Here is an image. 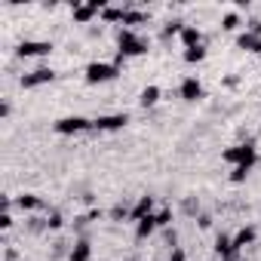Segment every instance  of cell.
Masks as SVG:
<instances>
[{
  "instance_id": "cell-1",
  "label": "cell",
  "mask_w": 261,
  "mask_h": 261,
  "mask_svg": "<svg viewBox=\"0 0 261 261\" xmlns=\"http://www.w3.org/2000/svg\"><path fill=\"white\" fill-rule=\"evenodd\" d=\"M117 53H120L123 59L145 56V53H148V40L139 37L133 28H120V31H117Z\"/></svg>"
},
{
  "instance_id": "cell-2",
  "label": "cell",
  "mask_w": 261,
  "mask_h": 261,
  "mask_svg": "<svg viewBox=\"0 0 261 261\" xmlns=\"http://www.w3.org/2000/svg\"><path fill=\"white\" fill-rule=\"evenodd\" d=\"M221 160L230 163V166H255V163H258V151H255L252 142H240V145L227 148V151L221 154Z\"/></svg>"
},
{
  "instance_id": "cell-3",
  "label": "cell",
  "mask_w": 261,
  "mask_h": 261,
  "mask_svg": "<svg viewBox=\"0 0 261 261\" xmlns=\"http://www.w3.org/2000/svg\"><path fill=\"white\" fill-rule=\"evenodd\" d=\"M83 74H86V83H111V80L120 77V65H114V62H89Z\"/></svg>"
},
{
  "instance_id": "cell-4",
  "label": "cell",
  "mask_w": 261,
  "mask_h": 261,
  "mask_svg": "<svg viewBox=\"0 0 261 261\" xmlns=\"http://www.w3.org/2000/svg\"><path fill=\"white\" fill-rule=\"evenodd\" d=\"M53 129H56L59 136H77V133H86V129H92V120L74 114V117H62V120H56Z\"/></svg>"
},
{
  "instance_id": "cell-5",
  "label": "cell",
  "mask_w": 261,
  "mask_h": 261,
  "mask_svg": "<svg viewBox=\"0 0 261 261\" xmlns=\"http://www.w3.org/2000/svg\"><path fill=\"white\" fill-rule=\"evenodd\" d=\"M105 7H108L105 0H89V4H74L71 16H74V22H77V25H89L95 16H101V10H105Z\"/></svg>"
},
{
  "instance_id": "cell-6",
  "label": "cell",
  "mask_w": 261,
  "mask_h": 261,
  "mask_svg": "<svg viewBox=\"0 0 261 261\" xmlns=\"http://www.w3.org/2000/svg\"><path fill=\"white\" fill-rule=\"evenodd\" d=\"M53 53V43L49 40H22L16 46V56L19 59H40V56H49Z\"/></svg>"
},
{
  "instance_id": "cell-7",
  "label": "cell",
  "mask_w": 261,
  "mask_h": 261,
  "mask_svg": "<svg viewBox=\"0 0 261 261\" xmlns=\"http://www.w3.org/2000/svg\"><path fill=\"white\" fill-rule=\"evenodd\" d=\"M126 123H129V114H101L92 120V129L95 133H117Z\"/></svg>"
},
{
  "instance_id": "cell-8",
  "label": "cell",
  "mask_w": 261,
  "mask_h": 261,
  "mask_svg": "<svg viewBox=\"0 0 261 261\" xmlns=\"http://www.w3.org/2000/svg\"><path fill=\"white\" fill-rule=\"evenodd\" d=\"M53 80H56V71H53V68H46V65H40V68H34L31 74H25V77H22V89H37V86L53 83Z\"/></svg>"
},
{
  "instance_id": "cell-9",
  "label": "cell",
  "mask_w": 261,
  "mask_h": 261,
  "mask_svg": "<svg viewBox=\"0 0 261 261\" xmlns=\"http://www.w3.org/2000/svg\"><path fill=\"white\" fill-rule=\"evenodd\" d=\"M178 95H181L185 101H200V98H203V83H200L197 77H185L181 86H178Z\"/></svg>"
},
{
  "instance_id": "cell-10",
  "label": "cell",
  "mask_w": 261,
  "mask_h": 261,
  "mask_svg": "<svg viewBox=\"0 0 261 261\" xmlns=\"http://www.w3.org/2000/svg\"><path fill=\"white\" fill-rule=\"evenodd\" d=\"M215 255L221 258V261H233L240 252H237V246H233V237H227V233H218L215 237Z\"/></svg>"
},
{
  "instance_id": "cell-11",
  "label": "cell",
  "mask_w": 261,
  "mask_h": 261,
  "mask_svg": "<svg viewBox=\"0 0 261 261\" xmlns=\"http://www.w3.org/2000/svg\"><path fill=\"white\" fill-rule=\"evenodd\" d=\"M89 258H92V243H89V237H80L68 249V261H89Z\"/></svg>"
},
{
  "instance_id": "cell-12",
  "label": "cell",
  "mask_w": 261,
  "mask_h": 261,
  "mask_svg": "<svg viewBox=\"0 0 261 261\" xmlns=\"http://www.w3.org/2000/svg\"><path fill=\"white\" fill-rule=\"evenodd\" d=\"M237 46H240L243 53H255V56H261V37L252 34V31H240V34H237Z\"/></svg>"
},
{
  "instance_id": "cell-13",
  "label": "cell",
  "mask_w": 261,
  "mask_h": 261,
  "mask_svg": "<svg viewBox=\"0 0 261 261\" xmlns=\"http://www.w3.org/2000/svg\"><path fill=\"white\" fill-rule=\"evenodd\" d=\"M13 206H19L22 212H37V209H43V200L37 194H19V197H13Z\"/></svg>"
},
{
  "instance_id": "cell-14",
  "label": "cell",
  "mask_w": 261,
  "mask_h": 261,
  "mask_svg": "<svg viewBox=\"0 0 261 261\" xmlns=\"http://www.w3.org/2000/svg\"><path fill=\"white\" fill-rule=\"evenodd\" d=\"M148 215H154V197H139V203L133 206L129 221H142V218H148Z\"/></svg>"
},
{
  "instance_id": "cell-15",
  "label": "cell",
  "mask_w": 261,
  "mask_h": 261,
  "mask_svg": "<svg viewBox=\"0 0 261 261\" xmlns=\"http://www.w3.org/2000/svg\"><path fill=\"white\" fill-rule=\"evenodd\" d=\"M178 37H181V43H185V49H191V46H203V31H200L197 25H185Z\"/></svg>"
},
{
  "instance_id": "cell-16",
  "label": "cell",
  "mask_w": 261,
  "mask_h": 261,
  "mask_svg": "<svg viewBox=\"0 0 261 261\" xmlns=\"http://www.w3.org/2000/svg\"><path fill=\"white\" fill-rule=\"evenodd\" d=\"M255 237H258V230H255L252 224H246V227H240V230L233 233V246H237V252H243L246 246H252V243H255Z\"/></svg>"
},
{
  "instance_id": "cell-17",
  "label": "cell",
  "mask_w": 261,
  "mask_h": 261,
  "mask_svg": "<svg viewBox=\"0 0 261 261\" xmlns=\"http://www.w3.org/2000/svg\"><path fill=\"white\" fill-rule=\"evenodd\" d=\"M157 230V215H148L142 221H136V240H148Z\"/></svg>"
},
{
  "instance_id": "cell-18",
  "label": "cell",
  "mask_w": 261,
  "mask_h": 261,
  "mask_svg": "<svg viewBox=\"0 0 261 261\" xmlns=\"http://www.w3.org/2000/svg\"><path fill=\"white\" fill-rule=\"evenodd\" d=\"M157 101H160V86H154V83H151V86H145V89H142V95H139V105H142V108H154Z\"/></svg>"
},
{
  "instance_id": "cell-19",
  "label": "cell",
  "mask_w": 261,
  "mask_h": 261,
  "mask_svg": "<svg viewBox=\"0 0 261 261\" xmlns=\"http://www.w3.org/2000/svg\"><path fill=\"white\" fill-rule=\"evenodd\" d=\"M126 10H129V7H105V10H101V19H105V22H111V25H117V22L123 25Z\"/></svg>"
},
{
  "instance_id": "cell-20",
  "label": "cell",
  "mask_w": 261,
  "mask_h": 261,
  "mask_svg": "<svg viewBox=\"0 0 261 261\" xmlns=\"http://www.w3.org/2000/svg\"><path fill=\"white\" fill-rule=\"evenodd\" d=\"M206 59V46H191V49H185V62L188 65H197V62H203Z\"/></svg>"
},
{
  "instance_id": "cell-21",
  "label": "cell",
  "mask_w": 261,
  "mask_h": 261,
  "mask_svg": "<svg viewBox=\"0 0 261 261\" xmlns=\"http://www.w3.org/2000/svg\"><path fill=\"white\" fill-rule=\"evenodd\" d=\"M142 22H148V13H139V10H126V19H123V25L129 28V25H142Z\"/></svg>"
},
{
  "instance_id": "cell-22",
  "label": "cell",
  "mask_w": 261,
  "mask_h": 261,
  "mask_svg": "<svg viewBox=\"0 0 261 261\" xmlns=\"http://www.w3.org/2000/svg\"><path fill=\"white\" fill-rule=\"evenodd\" d=\"M108 215H111L114 221H123V218H129V215H133V209H129L126 203H117V206H114V209H111Z\"/></svg>"
},
{
  "instance_id": "cell-23",
  "label": "cell",
  "mask_w": 261,
  "mask_h": 261,
  "mask_svg": "<svg viewBox=\"0 0 261 261\" xmlns=\"http://www.w3.org/2000/svg\"><path fill=\"white\" fill-rule=\"evenodd\" d=\"M252 169H255V166H233V172H230V181H233V185H240V181H246Z\"/></svg>"
},
{
  "instance_id": "cell-24",
  "label": "cell",
  "mask_w": 261,
  "mask_h": 261,
  "mask_svg": "<svg viewBox=\"0 0 261 261\" xmlns=\"http://www.w3.org/2000/svg\"><path fill=\"white\" fill-rule=\"evenodd\" d=\"M62 224H65L62 212H46V230H62Z\"/></svg>"
},
{
  "instance_id": "cell-25",
  "label": "cell",
  "mask_w": 261,
  "mask_h": 261,
  "mask_svg": "<svg viewBox=\"0 0 261 261\" xmlns=\"http://www.w3.org/2000/svg\"><path fill=\"white\" fill-rule=\"evenodd\" d=\"M221 28H224V31H237V28H240V16H237V13H227V16L221 19Z\"/></svg>"
},
{
  "instance_id": "cell-26",
  "label": "cell",
  "mask_w": 261,
  "mask_h": 261,
  "mask_svg": "<svg viewBox=\"0 0 261 261\" xmlns=\"http://www.w3.org/2000/svg\"><path fill=\"white\" fill-rule=\"evenodd\" d=\"M181 28H185V22L181 19H172L166 28H163V37H172V34H181Z\"/></svg>"
},
{
  "instance_id": "cell-27",
  "label": "cell",
  "mask_w": 261,
  "mask_h": 261,
  "mask_svg": "<svg viewBox=\"0 0 261 261\" xmlns=\"http://www.w3.org/2000/svg\"><path fill=\"white\" fill-rule=\"evenodd\" d=\"M157 215V227H169V221H172V209H160V212H154Z\"/></svg>"
},
{
  "instance_id": "cell-28",
  "label": "cell",
  "mask_w": 261,
  "mask_h": 261,
  "mask_svg": "<svg viewBox=\"0 0 261 261\" xmlns=\"http://www.w3.org/2000/svg\"><path fill=\"white\" fill-rule=\"evenodd\" d=\"M0 227H4V230H10V227H13V215H10V212L0 215Z\"/></svg>"
},
{
  "instance_id": "cell-29",
  "label": "cell",
  "mask_w": 261,
  "mask_h": 261,
  "mask_svg": "<svg viewBox=\"0 0 261 261\" xmlns=\"http://www.w3.org/2000/svg\"><path fill=\"white\" fill-rule=\"evenodd\" d=\"M246 31H252V34H258V37H261V19H252Z\"/></svg>"
},
{
  "instance_id": "cell-30",
  "label": "cell",
  "mask_w": 261,
  "mask_h": 261,
  "mask_svg": "<svg viewBox=\"0 0 261 261\" xmlns=\"http://www.w3.org/2000/svg\"><path fill=\"white\" fill-rule=\"evenodd\" d=\"M169 261H185V249H172V255H169Z\"/></svg>"
},
{
  "instance_id": "cell-31",
  "label": "cell",
  "mask_w": 261,
  "mask_h": 261,
  "mask_svg": "<svg viewBox=\"0 0 261 261\" xmlns=\"http://www.w3.org/2000/svg\"><path fill=\"white\" fill-rule=\"evenodd\" d=\"M10 111H13V108H10V101H4V105H0V117H10Z\"/></svg>"
}]
</instances>
